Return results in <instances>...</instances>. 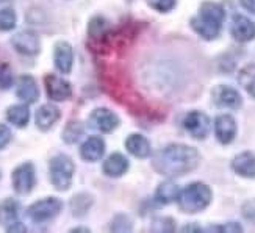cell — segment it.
I'll return each mask as SVG.
<instances>
[{
	"mask_svg": "<svg viewBox=\"0 0 255 233\" xmlns=\"http://www.w3.org/2000/svg\"><path fill=\"white\" fill-rule=\"evenodd\" d=\"M213 101L216 105L224 107V108H232L238 110L243 104L240 93L235 88L227 86V85H219L213 90Z\"/></svg>",
	"mask_w": 255,
	"mask_h": 233,
	"instance_id": "cell-15",
	"label": "cell"
},
{
	"mask_svg": "<svg viewBox=\"0 0 255 233\" xmlns=\"http://www.w3.org/2000/svg\"><path fill=\"white\" fill-rule=\"evenodd\" d=\"M61 117L58 107L53 104H44L41 105L35 113V124L41 131H49Z\"/></svg>",
	"mask_w": 255,
	"mask_h": 233,
	"instance_id": "cell-16",
	"label": "cell"
},
{
	"mask_svg": "<svg viewBox=\"0 0 255 233\" xmlns=\"http://www.w3.org/2000/svg\"><path fill=\"white\" fill-rule=\"evenodd\" d=\"M6 120L11 125H14L17 128H24L28 125L30 122V110L27 104H17V105H11L6 110Z\"/></svg>",
	"mask_w": 255,
	"mask_h": 233,
	"instance_id": "cell-22",
	"label": "cell"
},
{
	"mask_svg": "<svg viewBox=\"0 0 255 233\" xmlns=\"http://www.w3.org/2000/svg\"><path fill=\"white\" fill-rule=\"evenodd\" d=\"M224 17H226V13L219 3L204 2L201 8H199L197 16L191 19V28L201 38L212 41L219 36Z\"/></svg>",
	"mask_w": 255,
	"mask_h": 233,
	"instance_id": "cell-2",
	"label": "cell"
},
{
	"mask_svg": "<svg viewBox=\"0 0 255 233\" xmlns=\"http://www.w3.org/2000/svg\"><path fill=\"white\" fill-rule=\"evenodd\" d=\"M53 63L61 74H69L74 64V50L72 46L66 41H58L53 49Z\"/></svg>",
	"mask_w": 255,
	"mask_h": 233,
	"instance_id": "cell-12",
	"label": "cell"
},
{
	"mask_svg": "<svg viewBox=\"0 0 255 233\" xmlns=\"http://www.w3.org/2000/svg\"><path fill=\"white\" fill-rule=\"evenodd\" d=\"M72 232H90V229H85V227H77V229H72Z\"/></svg>",
	"mask_w": 255,
	"mask_h": 233,
	"instance_id": "cell-36",
	"label": "cell"
},
{
	"mask_svg": "<svg viewBox=\"0 0 255 233\" xmlns=\"http://www.w3.org/2000/svg\"><path fill=\"white\" fill-rule=\"evenodd\" d=\"M238 82L252 97H255V64H248L240 71Z\"/></svg>",
	"mask_w": 255,
	"mask_h": 233,
	"instance_id": "cell-27",
	"label": "cell"
},
{
	"mask_svg": "<svg viewBox=\"0 0 255 233\" xmlns=\"http://www.w3.org/2000/svg\"><path fill=\"white\" fill-rule=\"evenodd\" d=\"M201 163L199 152L186 144H169L155 153L152 160L153 169L158 174L175 179L194 171Z\"/></svg>",
	"mask_w": 255,
	"mask_h": 233,
	"instance_id": "cell-1",
	"label": "cell"
},
{
	"mask_svg": "<svg viewBox=\"0 0 255 233\" xmlns=\"http://www.w3.org/2000/svg\"><path fill=\"white\" fill-rule=\"evenodd\" d=\"M177 202H179L180 210L185 213L202 212L212 202V190L202 182L190 183L183 191H180Z\"/></svg>",
	"mask_w": 255,
	"mask_h": 233,
	"instance_id": "cell-3",
	"label": "cell"
},
{
	"mask_svg": "<svg viewBox=\"0 0 255 233\" xmlns=\"http://www.w3.org/2000/svg\"><path fill=\"white\" fill-rule=\"evenodd\" d=\"M212 230H226V232H241V227L240 226H224V227H216V229H212Z\"/></svg>",
	"mask_w": 255,
	"mask_h": 233,
	"instance_id": "cell-35",
	"label": "cell"
},
{
	"mask_svg": "<svg viewBox=\"0 0 255 233\" xmlns=\"http://www.w3.org/2000/svg\"><path fill=\"white\" fill-rule=\"evenodd\" d=\"M14 83V77L8 64L0 66V90H9Z\"/></svg>",
	"mask_w": 255,
	"mask_h": 233,
	"instance_id": "cell-29",
	"label": "cell"
},
{
	"mask_svg": "<svg viewBox=\"0 0 255 233\" xmlns=\"http://www.w3.org/2000/svg\"><path fill=\"white\" fill-rule=\"evenodd\" d=\"M179 194H180V190L174 182H163L157 188V191H155V197H157V201L163 205H168L177 201Z\"/></svg>",
	"mask_w": 255,
	"mask_h": 233,
	"instance_id": "cell-24",
	"label": "cell"
},
{
	"mask_svg": "<svg viewBox=\"0 0 255 233\" xmlns=\"http://www.w3.org/2000/svg\"><path fill=\"white\" fill-rule=\"evenodd\" d=\"M61 208H63V202L60 199L49 196L46 199H41V201L31 204L27 210V215L35 224H42L57 218L61 213Z\"/></svg>",
	"mask_w": 255,
	"mask_h": 233,
	"instance_id": "cell-5",
	"label": "cell"
},
{
	"mask_svg": "<svg viewBox=\"0 0 255 233\" xmlns=\"http://www.w3.org/2000/svg\"><path fill=\"white\" fill-rule=\"evenodd\" d=\"M126 147L127 150L136 158H147L152 153L150 142L146 136L139 135V133H133L126 139Z\"/></svg>",
	"mask_w": 255,
	"mask_h": 233,
	"instance_id": "cell-21",
	"label": "cell"
},
{
	"mask_svg": "<svg viewBox=\"0 0 255 233\" xmlns=\"http://www.w3.org/2000/svg\"><path fill=\"white\" fill-rule=\"evenodd\" d=\"M11 46L14 50L25 57H35L41 50V41L39 36L31 30H20L11 38Z\"/></svg>",
	"mask_w": 255,
	"mask_h": 233,
	"instance_id": "cell-7",
	"label": "cell"
},
{
	"mask_svg": "<svg viewBox=\"0 0 255 233\" xmlns=\"http://www.w3.org/2000/svg\"><path fill=\"white\" fill-rule=\"evenodd\" d=\"M0 226L8 232L27 230L19 221V204L14 199H5L0 202Z\"/></svg>",
	"mask_w": 255,
	"mask_h": 233,
	"instance_id": "cell-8",
	"label": "cell"
},
{
	"mask_svg": "<svg viewBox=\"0 0 255 233\" xmlns=\"http://www.w3.org/2000/svg\"><path fill=\"white\" fill-rule=\"evenodd\" d=\"M36 183V172L33 163H22L17 168H14L13 174H11V185H13L14 193L25 196L33 191Z\"/></svg>",
	"mask_w": 255,
	"mask_h": 233,
	"instance_id": "cell-6",
	"label": "cell"
},
{
	"mask_svg": "<svg viewBox=\"0 0 255 233\" xmlns=\"http://www.w3.org/2000/svg\"><path fill=\"white\" fill-rule=\"evenodd\" d=\"M108 35V22L101 17L96 16L90 20V25H88V36L94 41H101Z\"/></svg>",
	"mask_w": 255,
	"mask_h": 233,
	"instance_id": "cell-26",
	"label": "cell"
},
{
	"mask_svg": "<svg viewBox=\"0 0 255 233\" xmlns=\"http://www.w3.org/2000/svg\"><path fill=\"white\" fill-rule=\"evenodd\" d=\"M240 3L243 8H246L249 13L255 14V0H240Z\"/></svg>",
	"mask_w": 255,
	"mask_h": 233,
	"instance_id": "cell-34",
	"label": "cell"
},
{
	"mask_svg": "<svg viewBox=\"0 0 255 233\" xmlns=\"http://www.w3.org/2000/svg\"><path fill=\"white\" fill-rule=\"evenodd\" d=\"M94 204V199L91 194L88 193H80V194H75L71 199V210H72V215L75 218H83L85 215H88L90 208Z\"/></svg>",
	"mask_w": 255,
	"mask_h": 233,
	"instance_id": "cell-23",
	"label": "cell"
},
{
	"mask_svg": "<svg viewBox=\"0 0 255 233\" xmlns=\"http://www.w3.org/2000/svg\"><path fill=\"white\" fill-rule=\"evenodd\" d=\"M232 169L241 177L255 179V153L252 152L238 153L234 158V161H232Z\"/></svg>",
	"mask_w": 255,
	"mask_h": 233,
	"instance_id": "cell-20",
	"label": "cell"
},
{
	"mask_svg": "<svg viewBox=\"0 0 255 233\" xmlns=\"http://www.w3.org/2000/svg\"><path fill=\"white\" fill-rule=\"evenodd\" d=\"M215 133L221 144H230L237 136V122L230 115H221L215 119Z\"/></svg>",
	"mask_w": 255,
	"mask_h": 233,
	"instance_id": "cell-17",
	"label": "cell"
},
{
	"mask_svg": "<svg viewBox=\"0 0 255 233\" xmlns=\"http://www.w3.org/2000/svg\"><path fill=\"white\" fill-rule=\"evenodd\" d=\"M183 127L196 139H205L210 131V119L201 112L188 113L183 119Z\"/></svg>",
	"mask_w": 255,
	"mask_h": 233,
	"instance_id": "cell-11",
	"label": "cell"
},
{
	"mask_svg": "<svg viewBox=\"0 0 255 233\" xmlns=\"http://www.w3.org/2000/svg\"><path fill=\"white\" fill-rule=\"evenodd\" d=\"M152 230L153 232H174L175 224H174V221L169 219V218H160V219L153 221Z\"/></svg>",
	"mask_w": 255,
	"mask_h": 233,
	"instance_id": "cell-31",
	"label": "cell"
},
{
	"mask_svg": "<svg viewBox=\"0 0 255 233\" xmlns=\"http://www.w3.org/2000/svg\"><path fill=\"white\" fill-rule=\"evenodd\" d=\"M75 172V164L71 157L64 153H58L49 161V177L50 183L57 191H68Z\"/></svg>",
	"mask_w": 255,
	"mask_h": 233,
	"instance_id": "cell-4",
	"label": "cell"
},
{
	"mask_svg": "<svg viewBox=\"0 0 255 233\" xmlns=\"http://www.w3.org/2000/svg\"><path fill=\"white\" fill-rule=\"evenodd\" d=\"M85 127L80 120H69L66 127L63 128L61 138L66 144H75L82 136H83Z\"/></svg>",
	"mask_w": 255,
	"mask_h": 233,
	"instance_id": "cell-25",
	"label": "cell"
},
{
	"mask_svg": "<svg viewBox=\"0 0 255 233\" xmlns=\"http://www.w3.org/2000/svg\"><path fill=\"white\" fill-rule=\"evenodd\" d=\"M230 31L238 42H249L255 38V24L246 16L235 14L232 19Z\"/></svg>",
	"mask_w": 255,
	"mask_h": 233,
	"instance_id": "cell-14",
	"label": "cell"
},
{
	"mask_svg": "<svg viewBox=\"0 0 255 233\" xmlns=\"http://www.w3.org/2000/svg\"><path fill=\"white\" fill-rule=\"evenodd\" d=\"M11 138H13V133H11L9 127L5 124H0V150L8 146Z\"/></svg>",
	"mask_w": 255,
	"mask_h": 233,
	"instance_id": "cell-32",
	"label": "cell"
},
{
	"mask_svg": "<svg viewBox=\"0 0 255 233\" xmlns=\"http://www.w3.org/2000/svg\"><path fill=\"white\" fill-rule=\"evenodd\" d=\"M105 153V142L101 136H90L80 147V157L86 163L99 161Z\"/></svg>",
	"mask_w": 255,
	"mask_h": 233,
	"instance_id": "cell-18",
	"label": "cell"
},
{
	"mask_svg": "<svg viewBox=\"0 0 255 233\" xmlns=\"http://www.w3.org/2000/svg\"><path fill=\"white\" fill-rule=\"evenodd\" d=\"M16 96L20 102L27 105L38 102L39 99V88L36 85V80L31 75H20L17 79L16 86Z\"/></svg>",
	"mask_w": 255,
	"mask_h": 233,
	"instance_id": "cell-13",
	"label": "cell"
},
{
	"mask_svg": "<svg viewBox=\"0 0 255 233\" xmlns=\"http://www.w3.org/2000/svg\"><path fill=\"white\" fill-rule=\"evenodd\" d=\"M44 86H46V93L50 101L55 102H64L71 99L72 96V86L68 80L61 79L58 75L49 74L44 79Z\"/></svg>",
	"mask_w": 255,
	"mask_h": 233,
	"instance_id": "cell-9",
	"label": "cell"
},
{
	"mask_svg": "<svg viewBox=\"0 0 255 233\" xmlns=\"http://www.w3.org/2000/svg\"><path fill=\"white\" fill-rule=\"evenodd\" d=\"M102 169L105 175L112 177V179H118V177H123L128 171V160L123 153L115 152L104 161Z\"/></svg>",
	"mask_w": 255,
	"mask_h": 233,
	"instance_id": "cell-19",
	"label": "cell"
},
{
	"mask_svg": "<svg viewBox=\"0 0 255 233\" xmlns=\"http://www.w3.org/2000/svg\"><path fill=\"white\" fill-rule=\"evenodd\" d=\"M126 221H128V218L126 215H118L115 219H113V223H112V230L113 232H127L128 229L124 227V223Z\"/></svg>",
	"mask_w": 255,
	"mask_h": 233,
	"instance_id": "cell-33",
	"label": "cell"
},
{
	"mask_svg": "<svg viewBox=\"0 0 255 233\" xmlns=\"http://www.w3.org/2000/svg\"><path fill=\"white\" fill-rule=\"evenodd\" d=\"M146 3L158 13H168L175 6L177 0H146Z\"/></svg>",
	"mask_w": 255,
	"mask_h": 233,
	"instance_id": "cell-30",
	"label": "cell"
},
{
	"mask_svg": "<svg viewBox=\"0 0 255 233\" xmlns=\"http://www.w3.org/2000/svg\"><path fill=\"white\" fill-rule=\"evenodd\" d=\"M17 24L16 11L11 6L0 8V31H9L13 30Z\"/></svg>",
	"mask_w": 255,
	"mask_h": 233,
	"instance_id": "cell-28",
	"label": "cell"
},
{
	"mask_svg": "<svg viewBox=\"0 0 255 233\" xmlns=\"http://www.w3.org/2000/svg\"><path fill=\"white\" fill-rule=\"evenodd\" d=\"M88 122H90V127L102 131V133H110L115 128H118L119 125V117L115 112L108 108H96L91 112L90 117H88Z\"/></svg>",
	"mask_w": 255,
	"mask_h": 233,
	"instance_id": "cell-10",
	"label": "cell"
}]
</instances>
